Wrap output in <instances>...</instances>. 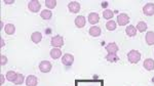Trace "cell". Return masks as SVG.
I'll use <instances>...</instances> for the list:
<instances>
[{
	"label": "cell",
	"instance_id": "9",
	"mask_svg": "<svg viewBox=\"0 0 154 86\" xmlns=\"http://www.w3.org/2000/svg\"><path fill=\"white\" fill-rule=\"evenodd\" d=\"M106 50L109 55H116V52L118 51V46L116 43L111 42L106 46Z\"/></svg>",
	"mask_w": 154,
	"mask_h": 86
},
{
	"label": "cell",
	"instance_id": "24",
	"mask_svg": "<svg viewBox=\"0 0 154 86\" xmlns=\"http://www.w3.org/2000/svg\"><path fill=\"white\" fill-rule=\"evenodd\" d=\"M113 16H114L113 11L110 10V9H106V10L103 12V16H104V19H111L113 18Z\"/></svg>",
	"mask_w": 154,
	"mask_h": 86
},
{
	"label": "cell",
	"instance_id": "30",
	"mask_svg": "<svg viewBox=\"0 0 154 86\" xmlns=\"http://www.w3.org/2000/svg\"><path fill=\"white\" fill-rule=\"evenodd\" d=\"M4 78H5V77H4V76L1 74V75H0V79H1V81H0V83H1V85L4 83Z\"/></svg>",
	"mask_w": 154,
	"mask_h": 86
},
{
	"label": "cell",
	"instance_id": "18",
	"mask_svg": "<svg viewBox=\"0 0 154 86\" xmlns=\"http://www.w3.org/2000/svg\"><path fill=\"white\" fill-rule=\"evenodd\" d=\"M4 31H5L7 35H12L16 32V27L12 24H6L5 27H4Z\"/></svg>",
	"mask_w": 154,
	"mask_h": 86
},
{
	"label": "cell",
	"instance_id": "20",
	"mask_svg": "<svg viewBox=\"0 0 154 86\" xmlns=\"http://www.w3.org/2000/svg\"><path fill=\"white\" fill-rule=\"evenodd\" d=\"M17 77H18V73H16L14 71H8V72L6 73V79L8 81H11V82H14Z\"/></svg>",
	"mask_w": 154,
	"mask_h": 86
},
{
	"label": "cell",
	"instance_id": "25",
	"mask_svg": "<svg viewBox=\"0 0 154 86\" xmlns=\"http://www.w3.org/2000/svg\"><path fill=\"white\" fill-rule=\"evenodd\" d=\"M106 60L108 61H110V63H115V61H117L119 60V58L116 55H106Z\"/></svg>",
	"mask_w": 154,
	"mask_h": 86
},
{
	"label": "cell",
	"instance_id": "19",
	"mask_svg": "<svg viewBox=\"0 0 154 86\" xmlns=\"http://www.w3.org/2000/svg\"><path fill=\"white\" fill-rule=\"evenodd\" d=\"M31 40L33 41L34 43H39L42 40V34L40 32H34L31 35Z\"/></svg>",
	"mask_w": 154,
	"mask_h": 86
},
{
	"label": "cell",
	"instance_id": "10",
	"mask_svg": "<svg viewBox=\"0 0 154 86\" xmlns=\"http://www.w3.org/2000/svg\"><path fill=\"white\" fill-rule=\"evenodd\" d=\"M38 83V79H37L36 76L34 75H29L26 78V85L27 86H36Z\"/></svg>",
	"mask_w": 154,
	"mask_h": 86
},
{
	"label": "cell",
	"instance_id": "27",
	"mask_svg": "<svg viewBox=\"0 0 154 86\" xmlns=\"http://www.w3.org/2000/svg\"><path fill=\"white\" fill-rule=\"evenodd\" d=\"M45 5L48 6V8L53 9L57 5V1H56V0H46V1H45Z\"/></svg>",
	"mask_w": 154,
	"mask_h": 86
},
{
	"label": "cell",
	"instance_id": "5",
	"mask_svg": "<svg viewBox=\"0 0 154 86\" xmlns=\"http://www.w3.org/2000/svg\"><path fill=\"white\" fill-rule=\"evenodd\" d=\"M130 22V16L126 13H120L117 16V23L119 26H125Z\"/></svg>",
	"mask_w": 154,
	"mask_h": 86
},
{
	"label": "cell",
	"instance_id": "4",
	"mask_svg": "<svg viewBox=\"0 0 154 86\" xmlns=\"http://www.w3.org/2000/svg\"><path fill=\"white\" fill-rule=\"evenodd\" d=\"M39 70H40L42 73H48V72H51V64L49 63L48 61H42L41 63L39 64Z\"/></svg>",
	"mask_w": 154,
	"mask_h": 86
},
{
	"label": "cell",
	"instance_id": "12",
	"mask_svg": "<svg viewBox=\"0 0 154 86\" xmlns=\"http://www.w3.org/2000/svg\"><path fill=\"white\" fill-rule=\"evenodd\" d=\"M99 21H100V16H99V14L96 13V12H91V13L88 16V23L89 24L95 25L97 23H99Z\"/></svg>",
	"mask_w": 154,
	"mask_h": 86
},
{
	"label": "cell",
	"instance_id": "6",
	"mask_svg": "<svg viewBox=\"0 0 154 86\" xmlns=\"http://www.w3.org/2000/svg\"><path fill=\"white\" fill-rule=\"evenodd\" d=\"M62 63H63V65L69 67V66H71L72 64L74 63V56L70 55V53H66V55H64V56L62 58Z\"/></svg>",
	"mask_w": 154,
	"mask_h": 86
},
{
	"label": "cell",
	"instance_id": "1",
	"mask_svg": "<svg viewBox=\"0 0 154 86\" xmlns=\"http://www.w3.org/2000/svg\"><path fill=\"white\" fill-rule=\"evenodd\" d=\"M128 60L130 61V63L131 64H137L139 61L141 60V53L139 52L138 50H131L130 52L128 53Z\"/></svg>",
	"mask_w": 154,
	"mask_h": 86
},
{
	"label": "cell",
	"instance_id": "22",
	"mask_svg": "<svg viewBox=\"0 0 154 86\" xmlns=\"http://www.w3.org/2000/svg\"><path fill=\"white\" fill-rule=\"evenodd\" d=\"M51 16H53V12H51V10H48V9L42 10L41 13H40V16L43 19H49L51 18Z\"/></svg>",
	"mask_w": 154,
	"mask_h": 86
},
{
	"label": "cell",
	"instance_id": "17",
	"mask_svg": "<svg viewBox=\"0 0 154 86\" xmlns=\"http://www.w3.org/2000/svg\"><path fill=\"white\" fill-rule=\"evenodd\" d=\"M61 55H62V51L60 48H53L51 50V56L54 60H58V58H61Z\"/></svg>",
	"mask_w": 154,
	"mask_h": 86
},
{
	"label": "cell",
	"instance_id": "11",
	"mask_svg": "<svg viewBox=\"0 0 154 86\" xmlns=\"http://www.w3.org/2000/svg\"><path fill=\"white\" fill-rule=\"evenodd\" d=\"M85 24H86V21L83 16H78L75 19V25L77 28H83V27L85 26Z\"/></svg>",
	"mask_w": 154,
	"mask_h": 86
},
{
	"label": "cell",
	"instance_id": "21",
	"mask_svg": "<svg viewBox=\"0 0 154 86\" xmlns=\"http://www.w3.org/2000/svg\"><path fill=\"white\" fill-rule=\"evenodd\" d=\"M137 30H138L139 32H145L146 30H147V24L145 23V22H143V21H141V22H139L138 25H137Z\"/></svg>",
	"mask_w": 154,
	"mask_h": 86
},
{
	"label": "cell",
	"instance_id": "3",
	"mask_svg": "<svg viewBox=\"0 0 154 86\" xmlns=\"http://www.w3.org/2000/svg\"><path fill=\"white\" fill-rule=\"evenodd\" d=\"M28 8H29V10L32 12H38L41 8V4H40V2L37 1V0H32V1L29 2Z\"/></svg>",
	"mask_w": 154,
	"mask_h": 86
},
{
	"label": "cell",
	"instance_id": "33",
	"mask_svg": "<svg viewBox=\"0 0 154 86\" xmlns=\"http://www.w3.org/2000/svg\"><path fill=\"white\" fill-rule=\"evenodd\" d=\"M0 28H3V23H2V22H0Z\"/></svg>",
	"mask_w": 154,
	"mask_h": 86
},
{
	"label": "cell",
	"instance_id": "32",
	"mask_svg": "<svg viewBox=\"0 0 154 86\" xmlns=\"http://www.w3.org/2000/svg\"><path fill=\"white\" fill-rule=\"evenodd\" d=\"M3 46H4V40L1 39V47H3Z\"/></svg>",
	"mask_w": 154,
	"mask_h": 86
},
{
	"label": "cell",
	"instance_id": "31",
	"mask_svg": "<svg viewBox=\"0 0 154 86\" xmlns=\"http://www.w3.org/2000/svg\"><path fill=\"white\" fill-rule=\"evenodd\" d=\"M102 6H103V7L108 6V3H107V2H103V3H102Z\"/></svg>",
	"mask_w": 154,
	"mask_h": 86
},
{
	"label": "cell",
	"instance_id": "2",
	"mask_svg": "<svg viewBox=\"0 0 154 86\" xmlns=\"http://www.w3.org/2000/svg\"><path fill=\"white\" fill-rule=\"evenodd\" d=\"M51 46H54V48H59L61 46L64 45V38L60 35H57L51 38Z\"/></svg>",
	"mask_w": 154,
	"mask_h": 86
},
{
	"label": "cell",
	"instance_id": "29",
	"mask_svg": "<svg viewBox=\"0 0 154 86\" xmlns=\"http://www.w3.org/2000/svg\"><path fill=\"white\" fill-rule=\"evenodd\" d=\"M4 3H5V4H14V0H5V1H4Z\"/></svg>",
	"mask_w": 154,
	"mask_h": 86
},
{
	"label": "cell",
	"instance_id": "13",
	"mask_svg": "<svg viewBox=\"0 0 154 86\" xmlns=\"http://www.w3.org/2000/svg\"><path fill=\"white\" fill-rule=\"evenodd\" d=\"M144 68L147 71H153L154 70V61L152 58H147L144 61Z\"/></svg>",
	"mask_w": 154,
	"mask_h": 86
},
{
	"label": "cell",
	"instance_id": "26",
	"mask_svg": "<svg viewBox=\"0 0 154 86\" xmlns=\"http://www.w3.org/2000/svg\"><path fill=\"white\" fill-rule=\"evenodd\" d=\"M24 79H25V77H24L23 74H18V77H17V79L14 80V83L16 85H21V84H23Z\"/></svg>",
	"mask_w": 154,
	"mask_h": 86
},
{
	"label": "cell",
	"instance_id": "15",
	"mask_svg": "<svg viewBox=\"0 0 154 86\" xmlns=\"http://www.w3.org/2000/svg\"><path fill=\"white\" fill-rule=\"evenodd\" d=\"M89 35L93 37H99L101 35V28L97 26H93L89 29Z\"/></svg>",
	"mask_w": 154,
	"mask_h": 86
},
{
	"label": "cell",
	"instance_id": "7",
	"mask_svg": "<svg viewBox=\"0 0 154 86\" xmlns=\"http://www.w3.org/2000/svg\"><path fill=\"white\" fill-rule=\"evenodd\" d=\"M68 8L72 13H78L80 11V4L76 1H72L68 4Z\"/></svg>",
	"mask_w": 154,
	"mask_h": 86
},
{
	"label": "cell",
	"instance_id": "16",
	"mask_svg": "<svg viewBox=\"0 0 154 86\" xmlns=\"http://www.w3.org/2000/svg\"><path fill=\"white\" fill-rule=\"evenodd\" d=\"M145 39L148 45H154V32H151V31L147 32Z\"/></svg>",
	"mask_w": 154,
	"mask_h": 86
},
{
	"label": "cell",
	"instance_id": "8",
	"mask_svg": "<svg viewBox=\"0 0 154 86\" xmlns=\"http://www.w3.org/2000/svg\"><path fill=\"white\" fill-rule=\"evenodd\" d=\"M143 12L144 14L150 16L154 14V3H147L143 7Z\"/></svg>",
	"mask_w": 154,
	"mask_h": 86
},
{
	"label": "cell",
	"instance_id": "28",
	"mask_svg": "<svg viewBox=\"0 0 154 86\" xmlns=\"http://www.w3.org/2000/svg\"><path fill=\"white\" fill-rule=\"evenodd\" d=\"M5 64H7V58L5 55H1V66H4Z\"/></svg>",
	"mask_w": 154,
	"mask_h": 86
},
{
	"label": "cell",
	"instance_id": "23",
	"mask_svg": "<svg viewBox=\"0 0 154 86\" xmlns=\"http://www.w3.org/2000/svg\"><path fill=\"white\" fill-rule=\"evenodd\" d=\"M116 23L114 21H109V22H107V24H106V28H107V30H109V31H113V30H115L116 29Z\"/></svg>",
	"mask_w": 154,
	"mask_h": 86
},
{
	"label": "cell",
	"instance_id": "14",
	"mask_svg": "<svg viewBox=\"0 0 154 86\" xmlns=\"http://www.w3.org/2000/svg\"><path fill=\"white\" fill-rule=\"evenodd\" d=\"M125 33H126V35L130 36V37L136 36V34H137V28H136L135 26H133V25H130V26L126 27Z\"/></svg>",
	"mask_w": 154,
	"mask_h": 86
}]
</instances>
